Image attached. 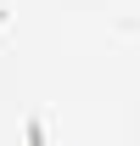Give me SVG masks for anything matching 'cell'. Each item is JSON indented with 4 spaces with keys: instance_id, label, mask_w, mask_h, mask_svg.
<instances>
[{
    "instance_id": "cell-1",
    "label": "cell",
    "mask_w": 140,
    "mask_h": 146,
    "mask_svg": "<svg viewBox=\"0 0 140 146\" xmlns=\"http://www.w3.org/2000/svg\"><path fill=\"white\" fill-rule=\"evenodd\" d=\"M22 141H28V146H51V141H45V124H39V118H28V129H22Z\"/></svg>"
}]
</instances>
